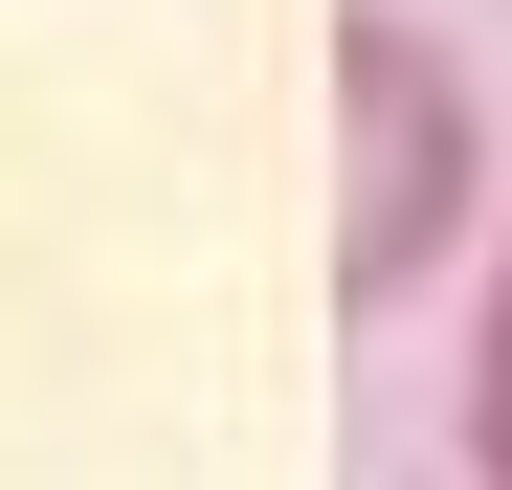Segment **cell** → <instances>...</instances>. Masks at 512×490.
Segmentation results:
<instances>
[{"label": "cell", "mask_w": 512, "mask_h": 490, "mask_svg": "<svg viewBox=\"0 0 512 490\" xmlns=\"http://www.w3.org/2000/svg\"><path fill=\"white\" fill-rule=\"evenodd\" d=\"M468 490H512V245H490V312H468V401H446Z\"/></svg>", "instance_id": "obj_2"}, {"label": "cell", "mask_w": 512, "mask_h": 490, "mask_svg": "<svg viewBox=\"0 0 512 490\" xmlns=\"http://www.w3.org/2000/svg\"><path fill=\"white\" fill-rule=\"evenodd\" d=\"M490 223V112L423 0H334V312H423Z\"/></svg>", "instance_id": "obj_1"}]
</instances>
